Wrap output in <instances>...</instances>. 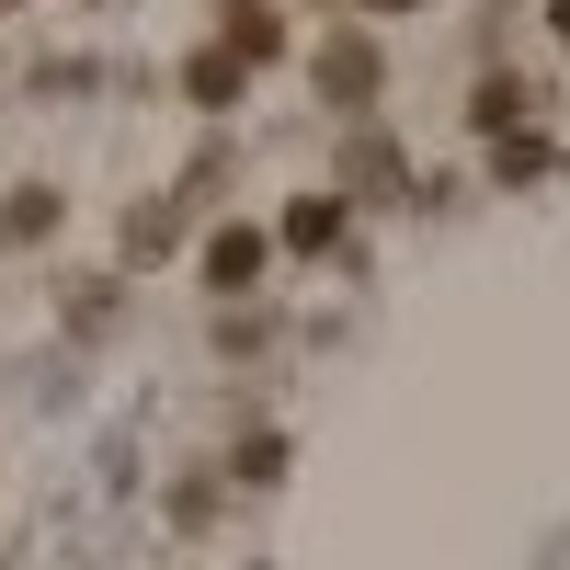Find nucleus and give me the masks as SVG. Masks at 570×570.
Listing matches in <instances>:
<instances>
[{"label": "nucleus", "instance_id": "9", "mask_svg": "<svg viewBox=\"0 0 570 570\" xmlns=\"http://www.w3.org/2000/svg\"><path fill=\"white\" fill-rule=\"evenodd\" d=\"M354 183H343V195H400V149H389V137H354V160H343Z\"/></svg>", "mask_w": 570, "mask_h": 570}, {"label": "nucleus", "instance_id": "2", "mask_svg": "<svg viewBox=\"0 0 570 570\" xmlns=\"http://www.w3.org/2000/svg\"><path fill=\"white\" fill-rule=\"evenodd\" d=\"M376 80H389V58H376L365 35H331V46H320V104H331V115H365Z\"/></svg>", "mask_w": 570, "mask_h": 570}, {"label": "nucleus", "instance_id": "8", "mask_svg": "<svg viewBox=\"0 0 570 570\" xmlns=\"http://www.w3.org/2000/svg\"><path fill=\"white\" fill-rule=\"evenodd\" d=\"M525 104H537V91H525V80H513V69H491L480 91H468V126H491V137H502V126H513V115H525Z\"/></svg>", "mask_w": 570, "mask_h": 570}, {"label": "nucleus", "instance_id": "1", "mask_svg": "<svg viewBox=\"0 0 570 570\" xmlns=\"http://www.w3.org/2000/svg\"><path fill=\"white\" fill-rule=\"evenodd\" d=\"M263 274H274V228H252V217L206 228V297H252Z\"/></svg>", "mask_w": 570, "mask_h": 570}, {"label": "nucleus", "instance_id": "11", "mask_svg": "<svg viewBox=\"0 0 570 570\" xmlns=\"http://www.w3.org/2000/svg\"><path fill=\"white\" fill-rule=\"evenodd\" d=\"M354 12H422V0H354Z\"/></svg>", "mask_w": 570, "mask_h": 570}, {"label": "nucleus", "instance_id": "7", "mask_svg": "<svg viewBox=\"0 0 570 570\" xmlns=\"http://www.w3.org/2000/svg\"><path fill=\"white\" fill-rule=\"evenodd\" d=\"M58 217H69V206H58V183H23V195L0 206V240H23V252H35V240H58Z\"/></svg>", "mask_w": 570, "mask_h": 570}, {"label": "nucleus", "instance_id": "6", "mask_svg": "<svg viewBox=\"0 0 570 570\" xmlns=\"http://www.w3.org/2000/svg\"><path fill=\"white\" fill-rule=\"evenodd\" d=\"M548 171H559V149H548L537 126H502V137H491V183H513V195H525V183H548Z\"/></svg>", "mask_w": 570, "mask_h": 570}, {"label": "nucleus", "instance_id": "5", "mask_svg": "<svg viewBox=\"0 0 570 570\" xmlns=\"http://www.w3.org/2000/svg\"><path fill=\"white\" fill-rule=\"evenodd\" d=\"M217 46H240V58L263 69V58H285V12L274 0H217Z\"/></svg>", "mask_w": 570, "mask_h": 570}, {"label": "nucleus", "instance_id": "10", "mask_svg": "<svg viewBox=\"0 0 570 570\" xmlns=\"http://www.w3.org/2000/svg\"><path fill=\"white\" fill-rule=\"evenodd\" d=\"M228 468H240V480H285V445H274V434H252V445L228 456Z\"/></svg>", "mask_w": 570, "mask_h": 570}, {"label": "nucleus", "instance_id": "13", "mask_svg": "<svg viewBox=\"0 0 570 570\" xmlns=\"http://www.w3.org/2000/svg\"><path fill=\"white\" fill-rule=\"evenodd\" d=\"M0 12H23V0H0Z\"/></svg>", "mask_w": 570, "mask_h": 570}, {"label": "nucleus", "instance_id": "3", "mask_svg": "<svg viewBox=\"0 0 570 570\" xmlns=\"http://www.w3.org/2000/svg\"><path fill=\"white\" fill-rule=\"evenodd\" d=\"M343 228H354V195H331V183H320V195H297V206H285L274 217V252H343Z\"/></svg>", "mask_w": 570, "mask_h": 570}, {"label": "nucleus", "instance_id": "4", "mask_svg": "<svg viewBox=\"0 0 570 570\" xmlns=\"http://www.w3.org/2000/svg\"><path fill=\"white\" fill-rule=\"evenodd\" d=\"M252 91V58L240 46H195V58H183V104H206V115H228Z\"/></svg>", "mask_w": 570, "mask_h": 570}, {"label": "nucleus", "instance_id": "12", "mask_svg": "<svg viewBox=\"0 0 570 570\" xmlns=\"http://www.w3.org/2000/svg\"><path fill=\"white\" fill-rule=\"evenodd\" d=\"M548 35H570V0H548Z\"/></svg>", "mask_w": 570, "mask_h": 570}]
</instances>
